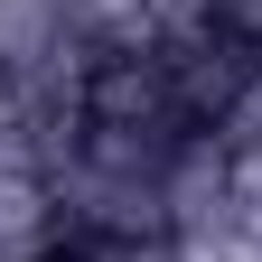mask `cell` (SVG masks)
<instances>
[{
    "label": "cell",
    "instance_id": "1",
    "mask_svg": "<svg viewBox=\"0 0 262 262\" xmlns=\"http://www.w3.org/2000/svg\"><path fill=\"white\" fill-rule=\"evenodd\" d=\"M234 150V215L262 225V131H244V141H225Z\"/></svg>",
    "mask_w": 262,
    "mask_h": 262
}]
</instances>
